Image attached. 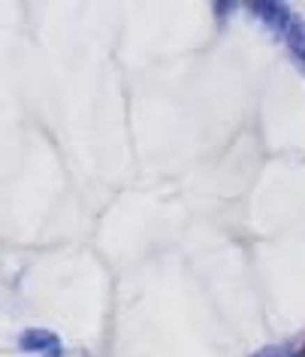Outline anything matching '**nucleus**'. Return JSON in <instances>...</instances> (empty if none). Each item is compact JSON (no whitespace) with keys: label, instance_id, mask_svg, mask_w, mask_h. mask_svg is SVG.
<instances>
[{"label":"nucleus","instance_id":"5","mask_svg":"<svg viewBox=\"0 0 305 357\" xmlns=\"http://www.w3.org/2000/svg\"><path fill=\"white\" fill-rule=\"evenodd\" d=\"M290 357H305V345L299 348V351H296V354H290Z\"/></svg>","mask_w":305,"mask_h":357},{"label":"nucleus","instance_id":"2","mask_svg":"<svg viewBox=\"0 0 305 357\" xmlns=\"http://www.w3.org/2000/svg\"><path fill=\"white\" fill-rule=\"evenodd\" d=\"M251 13H254L272 33H281V37H287V31H290V24L296 19L290 13V6L272 3V0H257V3H251Z\"/></svg>","mask_w":305,"mask_h":357},{"label":"nucleus","instance_id":"4","mask_svg":"<svg viewBox=\"0 0 305 357\" xmlns=\"http://www.w3.org/2000/svg\"><path fill=\"white\" fill-rule=\"evenodd\" d=\"M251 357H287V354H284V348H263V351H257Z\"/></svg>","mask_w":305,"mask_h":357},{"label":"nucleus","instance_id":"1","mask_svg":"<svg viewBox=\"0 0 305 357\" xmlns=\"http://www.w3.org/2000/svg\"><path fill=\"white\" fill-rule=\"evenodd\" d=\"M19 348L28 354H46V357H64L61 339L46 327H28L19 336Z\"/></svg>","mask_w":305,"mask_h":357},{"label":"nucleus","instance_id":"3","mask_svg":"<svg viewBox=\"0 0 305 357\" xmlns=\"http://www.w3.org/2000/svg\"><path fill=\"white\" fill-rule=\"evenodd\" d=\"M284 43H287V49H290V55L299 61V67L305 70V19H293Z\"/></svg>","mask_w":305,"mask_h":357},{"label":"nucleus","instance_id":"6","mask_svg":"<svg viewBox=\"0 0 305 357\" xmlns=\"http://www.w3.org/2000/svg\"><path fill=\"white\" fill-rule=\"evenodd\" d=\"M64 357H82V354H64Z\"/></svg>","mask_w":305,"mask_h":357}]
</instances>
